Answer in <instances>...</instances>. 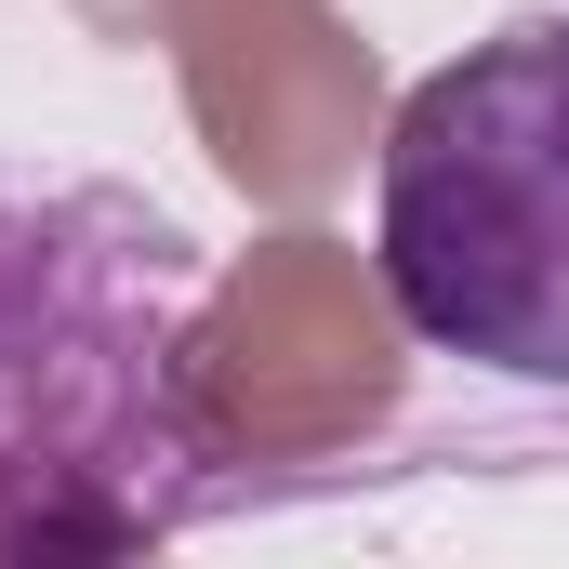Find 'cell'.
<instances>
[{
	"instance_id": "cell-1",
	"label": "cell",
	"mask_w": 569,
	"mask_h": 569,
	"mask_svg": "<svg viewBox=\"0 0 569 569\" xmlns=\"http://www.w3.org/2000/svg\"><path fill=\"white\" fill-rule=\"evenodd\" d=\"M212 252L107 172L0 159V569L146 557L226 503Z\"/></svg>"
},
{
	"instance_id": "cell-2",
	"label": "cell",
	"mask_w": 569,
	"mask_h": 569,
	"mask_svg": "<svg viewBox=\"0 0 569 569\" xmlns=\"http://www.w3.org/2000/svg\"><path fill=\"white\" fill-rule=\"evenodd\" d=\"M371 266L411 345L569 385V13H517L398 93Z\"/></svg>"
}]
</instances>
